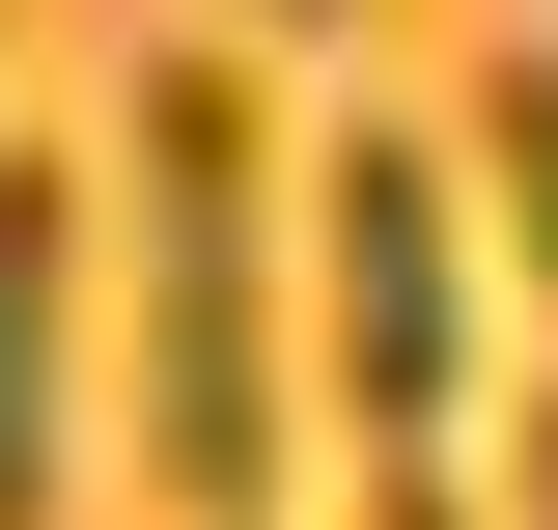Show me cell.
I'll return each mask as SVG.
<instances>
[{
    "instance_id": "6da1fadb",
    "label": "cell",
    "mask_w": 558,
    "mask_h": 530,
    "mask_svg": "<svg viewBox=\"0 0 558 530\" xmlns=\"http://www.w3.org/2000/svg\"><path fill=\"white\" fill-rule=\"evenodd\" d=\"M279 196H307V140L252 112V57L223 28H168L112 112V419L140 474L196 530H279V474H307V392H279Z\"/></svg>"
},
{
    "instance_id": "7a4b0ae2",
    "label": "cell",
    "mask_w": 558,
    "mask_h": 530,
    "mask_svg": "<svg viewBox=\"0 0 558 530\" xmlns=\"http://www.w3.org/2000/svg\"><path fill=\"white\" fill-rule=\"evenodd\" d=\"M475 168H447V112H336L307 140V392L363 419V474H447V419H475Z\"/></svg>"
},
{
    "instance_id": "3957f363",
    "label": "cell",
    "mask_w": 558,
    "mask_h": 530,
    "mask_svg": "<svg viewBox=\"0 0 558 530\" xmlns=\"http://www.w3.org/2000/svg\"><path fill=\"white\" fill-rule=\"evenodd\" d=\"M84 392H112V196L0 140V530L84 503Z\"/></svg>"
},
{
    "instance_id": "277c9868",
    "label": "cell",
    "mask_w": 558,
    "mask_h": 530,
    "mask_svg": "<svg viewBox=\"0 0 558 530\" xmlns=\"http://www.w3.org/2000/svg\"><path fill=\"white\" fill-rule=\"evenodd\" d=\"M475 224H502V279L558 308V28H531V57H475Z\"/></svg>"
},
{
    "instance_id": "5b68a950",
    "label": "cell",
    "mask_w": 558,
    "mask_h": 530,
    "mask_svg": "<svg viewBox=\"0 0 558 530\" xmlns=\"http://www.w3.org/2000/svg\"><path fill=\"white\" fill-rule=\"evenodd\" d=\"M502 530H558V392H531V419H502Z\"/></svg>"
},
{
    "instance_id": "8992f818",
    "label": "cell",
    "mask_w": 558,
    "mask_h": 530,
    "mask_svg": "<svg viewBox=\"0 0 558 530\" xmlns=\"http://www.w3.org/2000/svg\"><path fill=\"white\" fill-rule=\"evenodd\" d=\"M363 530H475V503H447V474H363Z\"/></svg>"
},
{
    "instance_id": "52a82bcc",
    "label": "cell",
    "mask_w": 558,
    "mask_h": 530,
    "mask_svg": "<svg viewBox=\"0 0 558 530\" xmlns=\"http://www.w3.org/2000/svg\"><path fill=\"white\" fill-rule=\"evenodd\" d=\"M252 28H363V0H252Z\"/></svg>"
}]
</instances>
